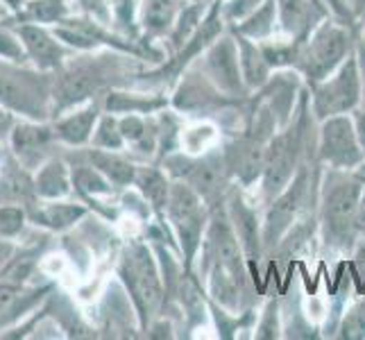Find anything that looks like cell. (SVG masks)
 <instances>
[{
  "label": "cell",
  "instance_id": "obj_1",
  "mask_svg": "<svg viewBox=\"0 0 365 340\" xmlns=\"http://www.w3.org/2000/svg\"><path fill=\"white\" fill-rule=\"evenodd\" d=\"M148 64L116 50L75 53L64 66L55 71V113L53 118L73 107L100 98L114 86H132Z\"/></svg>",
  "mask_w": 365,
  "mask_h": 340
},
{
  "label": "cell",
  "instance_id": "obj_2",
  "mask_svg": "<svg viewBox=\"0 0 365 340\" xmlns=\"http://www.w3.org/2000/svg\"><path fill=\"white\" fill-rule=\"evenodd\" d=\"M365 193V161L361 166L322 168L318 195V230L322 245L331 252H351L361 243L356 216Z\"/></svg>",
  "mask_w": 365,
  "mask_h": 340
},
{
  "label": "cell",
  "instance_id": "obj_3",
  "mask_svg": "<svg viewBox=\"0 0 365 340\" xmlns=\"http://www.w3.org/2000/svg\"><path fill=\"white\" fill-rule=\"evenodd\" d=\"M116 277L136 313L138 331H148L166 304V286L150 243L130 241L116 259Z\"/></svg>",
  "mask_w": 365,
  "mask_h": 340
},
{
  "label": "cell",
  "instance_id": "obj_4",
  "mask_svg": "<svg viewBox=\"0 0 365 340\" xmlns=\"http://www.w3.org/2000/svg\"><path fill=\"white\" fill-rule=\"evenodd\" d=\"M0 105L28 120H53L55 73L39 71L28 61L0 59Z\"/></svg>",
  "mask_w": 365,
  "mask_h": 340
},
{
  "label": "cell",
  "instance_id": "obj_5",
  "mask_svg": "<svg viewBox=\"0 0 365 340\" xmlns=\"http://www.w3.org/2000/svg\"><path fill=\"white\" fill-rule=\"evenodd\" d=\"M356 30L329 16L311 32L309 39L299 43L295 71L302 75L307 86L327 80L349 55L356 53Z\"/></svg>",
  "mask_w": 365,
  "mask_h": 340
},
{
  "label": "cell",
  "instance_id": "obj_6",
  "mask_svg": "<svg viewBox=\"0 0 365 340\" xmlns=\"http://www.w3.org/2000/svg\"><path fill=\"white\" fill-rule=\"evenodd\" d=\"M159 166L170 175V180L184 182L205 200L209 209L222 205L227 200L234 180L230 175L227 161H225L222 145H213L200 155L191 153H173L163 157Z\"/></svg>",
  "mask_w": 365,
  "mask_h": 340
},
{
  "label": "cell",
  "instance_id": "obj_7",
  "mask_svg": "<svg viewBox=\"0 0 365 340\" xmlns=\"http://www.w3.org/2000/svg\"><path fill=\"white\" fill-rule=\"evenodd\" d=\"M211 209L200 197L191 186L173 180L168 205H166V220L178 238L182 263L186 270H195V261L202 247V238L209 225Z\"/></svg>",
  "mask_w": 365,
  "mask_h": 340
},
{
  "label": "cell",
  "instance_id": "obj_8",
  "mask_svg": "<svg viewBox=\"0 0 365 340\" xmlns=\"http://www.w3.org/2000/svg\"><path fill=\"white\" fill-rule=\"evenodd\" d=\"M309 98L313 116L318 123L334 116H345V113H351L356 107H361L365 93L356 53L349 55L327 80L311 84Z\"/></svg>",
  "mask_w": 365,
  "mask_h": 340
},
{
  "label": "cell",
  "instance_id": "obj_9",
  "mask_svg": "<svg viewBox=\"0 0 365 340\" xmlns=\"http://www.w3.org/2000/svg\"><path fill=\"white\" fill-rule=\"evenodd\" d=\"M193 66L222 93H227L232 98H241V100L252 96V91L243 82L241 64H238V48H236V39L230 32V28L195 59Z\"/></svg>",
  "mask_w": 365,
  "mask_h": 340
},
{
  "label": "cell",
  "instance_id": "obj_10",
  "mask_svg": "<svg viewBox=\"0 0 365 340\" xmlns=\"http://www.w3.org/2000/svg\"><path fill=\"white\" fill-rule=\"evenodd\" d=\"M318 159L327 168L351 170L365 161V153L359 143L354 120L349 113L334 116L318 123Z\"/></svg>",
  "mask_w": 365,
  "mask_h": 340
},
{
  "label": "cell",
  "instance_id": "obj_11",
  "mask_svg": "<svg viewBox=\"0 0 365 340\" xmlns=\"http://www.w3.org/2000/svg\"><path fill=\"white\" fill-rule=\"evenodd\" d=\"M11 28H14V32L19 34V39L23 43L28 64H32L39 71L55 73L75 55V50L61 41L50 25L19 23V25H11Z\"/></svg>",
  "mask_w": 365,
  "mask_h": 340
},
{
  "label": "cell",
  "instance_id": "obj_12",
  "mask_svg": "<svg viewBox=\"0 0 365 340\" xmlns=\"http://www.w3.org/2000/svg\"><path fill=\"white\" fill-rule=\"evenodd\" d=\"M225 207H227V216L232 220V227L241 241V247L247 257L252 277H255L257 286L263 291V279L259 274V261L263 259V238H261V220L257 209L252 207L247 200L238 191V184H234L225 200Z\"/></svg>",
  "mask_w": 365,
  "mask_h": 340
},
{
  "label": "cell",
  "instance_id": "obj_13",
  "mask_svg": "<svg viewBox=\"0 0 365 340\" xmlns=\"http://www.w3.org/2000/svg\"><path fill=\"white\" fill-rule=\"evenodd\" d=\"M57 143L55 130L50 120H28V118H16L14 128L9 132L7 145L11 155L25 170H36L41 163L48 159L46 153L48 148Z\"/></svg>",
  "mask_w": 365,
  "mask_h": 340
},
{
  "label": "cell",
  "instance_id": "obj_14",
  "mask_svg": "<svg viewBox=\"0 0 365 340\" xmlns=\"http://www.w3.org/2000/svg\"><path fill=\"white\" fill-rule=\"evenodd\" d=\"M53 291H55L53 284L28 286V284H14L0 279V334L11 329L23 318H30V313L46 304V299Z\"/></svg>",
  "mask_w": 365,
  "mask_h": 340
},
{
  "label": "cell",
  "instance_id": "obj_15",
  "mask_svg": "<svg viewBox=\"0 0 365 340\" xmlns=\"http://www.w3.org/2000/svg\"><path fill=\"white\" fill-rule=\"evenodd\" d=\"M302 89H304L302 75L293 68H282V71H274L270 75V80L263 84L261 89L255 91V98L274 113V118L279 123V130H282L288 125V120L293 118Z\"/></svg>",
  "mask_w": 365,
  "mask_h": 340
},
{
  "label": "cell",
  "instance_id": "obj_16",
  "mask_svg": "<svg viewBox=\"0 0 365 340\" xmlns=\"http://www.w3.org/2000/svg\"><path fill=\"white\" fill-rule=\"evenodd\" d=\"M331 16L322 0H277L279 32L286 39L304 41L322 21Z\"/></svg>",
  "mask_w": 365,
  "mask_h": 340
},
{
  "label": "cell",
  "instance_id": "obj_17",
  "mask_svg": "<svg viewBox=\"0 0 365 340\" xmlns=\"http://www.w3.org/2000/svg\"><path fill=\"white\" fill-rule=\"evenodd\" d=\"M103 100L96 98L91 103H84L80 107H73L64 113H59L53 120V130L57 143L68 148H86L91 143V136L96 130V123L103 113Z\"/></svg>",
  "mask_w": 365,
  "mask_h": 340
},
{
  "label": "cell",
  "instance_id": "obj_18",
  "mask_svg": "<svg viewBox=\"0 0 365 340\" xmlns=\"http://www.w3.org/2000/svg\"><path fill=\"white\" fill-rule=\"evenodd\" d=\"M100 100H103V109L109 113H116V116H123V113L150 116V113H159L170 107V98L163 89L148 93V91L128 89V86H114V89L100 96Z\"/></svg>",
  "mask_w": 365,
  "mask_h": 340
},
{
  "label": "cell",
  "instance_id": "obj_19",
  "mask_svg": "<svg viewBox=\"0 0 365 340\" xmlns=\"http://www.w3.org/2000/svg\"><path fill=\"white\" fill-rule=\"evenodd\" d=\"M186 0H141L138 3V30L141 39L159 43L170 34L175 19Z\"/></svg>",
  "mask_w": 365,
  "mask_h": 340
},
{
  "label": "cell",
  "instance_id": "obj_20",
  "mask_svg": "<svg viewBox=\"0 0 365 340\" xmlns=\"http://www.w3.org/2000/svg\"><path fill=\"white\" fill-rule=\"evenodd\" d=\"M170 186H173L170 175L163 170L159 163L150 161V163H141V166H138L134 188L143 195L150 211H153L155 220L168 222L166 220V205H168Z\"/></svg>",
  "mask_w": 365,
  "mask_h": 340
},
{
  "label": "cell",
  "instance_id": "obj_21",
  "mask_svg": "<svg viewBox=\"0 0 365 340\" xmlns=\"http://www.w3.org/2000/svg\"><path fill=\"white\" fill-rule=\"evenodd\" d=\"M28 216L32 225L61 234L89 216V207L84 202H68V200H41L39 207L28 211Z\"/></svg>",
  "mask_w": 365,
  "mask_h": 340
},
{
  "label": "cell",
  "instance_id": "obj_22",
  "mask_svg": "<svg viewBox=\"0 0 365 340\" xmlns=\"http://www.w3.org/2000/svg\"><path fill=\"white\" fill-rule=\"evenodd\" d=\"M32 188L39 200H68L73 193L71 166L59 157H48L32 172Z\"/></svg>",
  "mask_w": 365,
  "mask_h": 340
},
{
  "label": "cell",
  "instance_id": "obj_23",
  "mask_svg": "<svg viewBox=\"0 0 365 340\" xmlns=\"http://www.w3.org/2000/svg\"><path fill=\"white\" fill-rule=\"evenodd\" d=\"M236 39V48H238V64H241V73H243V82L247 89L255 93L257 89H261L263 84L270 80V75L274 73L272 66L268 64L266 55H263L261 43L252 41L247 36L238 34L234 30H230Z\"/></svg>",
  "mask_w": 365,
  "mask_h": 340
},
{
  "label": "cell",
  "instance_id": "obj_24",
  "mask_svg": "<svg viewBox=\"0 0 365 340\" xmlns=\"http://www.w3.org/2000/svg\"><path fill=\"white\" fill-rule=\"evenodd\" d=\"M73 0H23L3 21L7 25L19 23H39V25H57L73 14Z\"/></svg>",
  "mask_w": 365,
  "mask_h": 340
},
{
  "label": "cell",
  "instance_id": "obj_25",
  "mask_svg": "<svg viewBox=\"0 0 365 340\" xmlns=\"http://www.w3.org/2000/svg\"><path fill=\"white\" fill-rule=\"evenodd\" d=\"M84 159H89L93 166L114 184V188H118V191L134 186L138 163H134L123 153H116V150H100V148L89 145V150L84 153Z\"/></svg>",
  "mask_w": 365,
  "mask_h": 340
},
{
  "label": "cell",
  "instance_id": "obj_26",
  "mask_svg": "<svg viewBox=\"0 0 365 340\" xmlns=\"http://www.w3.org/2000/svg\"><path fill=\"white\" fill-rule=\"evenodd\" d=\"M230 30L247 36L252 41H268L279 32V19H277V0H266L252 14L234 25H227Z\"/></svg>",
  "mask_w": 365,
  "mask_h": 340
},
{
  "label": "cell",
  "instance_id": "obj_27",
  "mask_svg": "<svg viewBox=\"0 0 365 340\" xmlns=\"http://www.w3.org/2000/svg\"><path fill=\"white\" fill-rule=\"evenodd\" d=\"M71 175H73V191L82 197L84 205H98L96 197L100 195H111L116 191L114 184H111L103 172H100L93 163L86 161H78L71 166Z\"/></svg>",
  "mask_w": 365,
  "mask_h": 340
},
{
  "label": "cell",
  "instance_id": "obj_28",
  "mask_svg": "<svg viewBox=\"0 0 365 340\" xmlns=\"http://www.w3.org/2000/svg\"><path fill=\"white\" fill-rule=\"evenodd\" d=\"M207 306L213 322H216V329L218 336L222 340H234L241 331H255V324H257V309H247L243 313H234L227 311L225 306L216 304L209 295H207Z\"/></svg>",
  "mask_w": 365,
  "mask_h": 340
},
{
  "label": "cell",
  "instance_id": "obj_29",
  "mask_svg": "<svg viewBox=\"0 0 365 340\" xmlns=\"http://www.w3.org/2000/svg\"><path fill=\"white\" fill-rule=\"evenodd\" d=\"M209 7H202V5H195V3H184V7L180 9L178 19H175V25L170 34L163 39V50H166V55H173L178 53V50L191 39L193 32L197 30V25L202 23L205 14H207Z\"/></svg>",
  "mask_w": 365,
  "mask_h": 340
},
{
  "label": "cell",
  "instance_id": "obj_30",
  "mask_svg": "<svg viewBox=\"0 0 365 340\" xmlns=\"http://www.w3.org/2000/svg\"><path fill=\"white\" fill-rule=\"evenodd\" d=\"M279 309H282L284 338H320L322 336L318 326H313L307 320V313H302V302L293 291L286 293L284 302H279Z\"/></svg>",
  "mask_w": 365,
  "mask_h": 340
},
{
  "label": "cell",
  "instance_id": "obj_31",
  "mask_svg": "<svg viewBox=\"0 0 365 340\" xmlns=\"http://www.w3.org/2000/svg\"><path fill=\"white\" fill-rule=\"evenodd\" d=\"M89 145L100 148V150H116V153H123V150L128 148V143H125V138H123L116 113H109V111L100 113Z\"/></svg>",
  "mask_w": 365,
  "mask_h": 340
},
{
  "label": "cell",
  "instance_id": "obj_32",
  "mask_svg": "<svg viewBox=\"0 0 365 340\" xmlns=\"http://www.w3.org/2000/svg\"><path fill=\"white\" fill-rule=\"evenodd\" d=\"M255 336L257 340H277L284 338V329H282V309H279V299L270 297L266 302V306L261 309L259 320L255 324Z\"/></svg>",
  "mask_w": 365,
  "mask_h": 340
},
{
  "label": "cell",
  "instance_id": "obj_33",
  "mask_svg": "<svg viewBox=\"0 0 365 340\" xmlns=\"http://www.w3.org/2000/svg\"><path fill=\"white\" fill-rule=\"evenodd\" d=\"M336 338H343V340H363L365 338V293H361V297L354 302V304L345 309L341 324H338Z\"/></svg>",
  "mask_w": 365,
  "mask_h": 340
},
{
  "label": "cell",
  "instance_id": "obj_34",
  "mask_svg": "<svg viewBox=\"0 0 365 340\" xmlns=\"http://www.w3.org/2000/svg\"><path fill=\"white\" fill-rule=\"evenodd\" d=\"M114 11V28L120 34H128L132 39H141L138 30V0H111Z\"/></svg>",
  "mask_w": 365,
  "mask_h": 340
},
{
  "label": "cell",
  "instance_id": "obj_35",
  "mask_svg": "<svg viewBox=\"0 0 365 340\" xmlns=\"http://www.w3.org/2000/svg\"><path fill=\"white\" fill-rule=\"evenodd\" d=\"M30 216L28 209L19 205H0V241H16L23 234Z\"/></svg>",
  "mask_w": 365,
  "mask_h": 340
},
{
  "label": "cell",
  "instance_id": "obj_36",
  "mask_svg": "<svg viewBox=\"0 0 365 340\" xmlns=\"http://www.w3.org/2000/svg\"><path fill=\"white\" fill-rule=\"evenodd\" d=\"M39 249H25L19 257L11 259L7 266L0 270V279L14 282V284H28V279L34 272L36 261H39Z\"/></svg>",
  "mask_w": 365,
  "mask_h": 340
},
{
  "label": "cell",
  "instance_id": "obj_37",
  "mask_svg": "<svg viewBox=\"0 0 365 340\" xmlns=\"http://www.w3.org/2000/svg\"><path fill=\"white\" fill-rule=\"evenodd\" d=\"M118 125H120L125 143H128L130 150H134L143 141L150 130V116H141V113H123V116H118Z\"/></svg>",
  "mask_w": 365,
  "mask_h": 340
},
{
  "label": "cell",
  "instance_id": "obj_38",
  "mask_svg": "<svg viewBox=\"0 0 365 340\" xmlns=\"http://www.w3.org/2000/svg\"><path fill=\"white\" fill-rule=\"evenodd\" d=\"M0 59H11V61H28L25 57L23 43L14 28L0 21Z\"/></svg>",
  "mask_w": 365,
  "mask_h": 340
},
{
  "label": "cell",
  "instance_id": "obj_39",
  "mask_svg": "<svg viewBox=\"0 0 365 340\" xmlns=\"http://www.w3.org/2000/svg\"><path fill=\"white\" fill-rule=\"evenodd\" d=\"M266 0H222V16L227 21V25H234L243 21L247 14H252Z\"/></svg>",
  "mask_w": 365,
  "mask_h": 340
},
{
  "label": "cell",
  "instance_id": "obj_40",
  "mask_svg": "<svg viewBox=\"0 0 365 340\" xmlns=\"http://www.w3.org/2000/svg\"><path fill=\"white\" fill-rule=\"evenodd\" d=\"M80 7L82 14H89L96 21L111 25L114 28V11H111V0H73Z\"/></svg>",
  "mask_w": 365,
  "mask_h": 340
},
{
  "label": "cell",
  "instance_id": "obj_41",
  "mask_svg": "<svg viewBox=\"0 0 365 340\" xmlns=\"http://www.w3.org/2000/svg\"><path fill=\"white\" fill-rule=\"evenodd\" d=\"M14 123H16L14 113L7 111L3 105H0V143H7L9 132H11V128H14Z\"/></svg>",
  "mask_w": 365,
  "mask_h": 340
},
{
  "label": "cell",
  "instance_id": "obj_42",
  "mask_svg": "<svg viewBox=\"0 0 365 340\" xmlns=\"http://www.w3.org/2000/svg\"><path fill=\"white\" fill-rule=\"evenodd\" d=\"M351 120H354V130H356V136H359V143H361L363 153H365V103L351 111Z\"/></svg>",
  "mask_w": 365,
  "mask_h": 340
},
{
  "label": "cell",
  "instance_id": "obj_43",
  "mask_svg": "<svg viewBox=\"0 0 365 340\" xmlns=\"http://www.w3.org/2000/svg\"><path fill=\"white\" fill-rule=\"evenodd\" d=\"M356 59H359V68H361V78H363V93H365V25L359 32V39H356ZM365 103V98H363Z\"/></svg>",
  "mask_w": 365,
  "mask_h": 340
},
{
  "label": "cell",
  "instance_id": "obj_44",
  "mask_svg": "<svg viewBox=\"0 0 365 340\" xmlns=\"http://www.w3.org/2000/svg\"><path fill=\"white\" fill-rule=\"evenodd\" d=\"M347 7L351 11V19L359 25V30L365 25V0H347Z\"/></svg>",
  "mask_w": 365,
  "mask_h": 340
},
{
  "label": "cell",
  "instance_id": "obj_45",
  "mask_svg": "<svg viewBox=\"0 0 365 340\" xmlns=\"http://www.w3.org/2000/svg\"><path fill=\"white\" fill-rule=\"evenodd\" d=\"M0 3L7 5V7H9V14H11V11H14V9L23 3V0H0Z\"/></svg>",
  "mask_w": 365,
  "mask_h": 340
},
{
  "label": "cell",
  "instance_id": "obj_46",
  "mask_svg": "<svg viewBox=\"0 0 365 340\" xmlns=\"http://www.w3.org/2000/svg\"><path fill=\"white\" fill-rule=\"evenodd\" d=\"M188 3H195V5H202V7H209L213 0H188Z\"/></svg>",
  "mask_w": 365,
  "mask_h": 340
}]
</instances>
